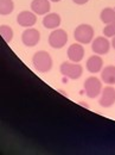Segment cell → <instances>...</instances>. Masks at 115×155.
<instances>
[{"mask_svg":"<svg viewBox=\"0 0 115 155\" xmlns=\"http://www.w3.org/2000/svg\"><path fill=\"white\" fill-rule=\"evenodd\" d=\"M32 64L39 73H49L54 67V60L46 50H38L32 56Z\"/></svg>","mask_w":115,"mask_h":155,"instance_id":"obj_1","label":"cell"},{"mask_svg":"<svg viewBox=\"0 0 115 155\" xmlns=\"http://www.w3.org/2000/svg\"><path fill=\"white\" fill-rule=\"evenodd\" d=\"M74 38L76 42L83 45L92 44L93 39L95 38V30L90 24H79L74 30Z\"/></svg>","mask_w":115,"mask_h":155,"instance_id":"obj_2","label":"cell"},{"mask_svg":"<svg viewBox=\"0 0 115 155\" xmlns=\"http://www.w3.org/2000/svg\"><path fill=\"white\" fill-rule=\"evenodd\" d=\"M83 87H84V93L87 97L90 99H95V98L100 97V94L102 92L103 81L95 75H92L84 80Z\"/></svg>","mask_w":115,"mask_h":155,"instance_id":"obj_3","label":"cell"},{"mask_svg":"<svg viewBox=\"0 0 115 155\" xmlns=\"http://www.w3.org/2000/svg\"><path fill=\"white\" fill-rule=\"evenodd\" d=\"M59 72L63 77L70 80H77L82 77L83 74V67L78 63V62H73V61H64L61 67H59Z\"/></svg>","mask_w":115,"mask_h":155,"instance_id":"obj_4","label":"cell"},{"mask_svg":"<svg viewBox=\"0 0 115 155\" xmlns=\"http://www.w3.org/2000/svg\"><path fill=\"white\" fill-rule=\"evenodd\" d=\"M68 32L61 28L58 29H55L50 32L49 35V38H48V42H49V45L54 49H62L67 45L68 43Z\"/></svg>","mask_w":115,"mask_h":155,"instance_id":"obj_5","label":"cell"},{"mask_svg":"<svg viewBox=\"0 0 115 155\" xmlns=\"http://www.w3.org/2000/svg\"><path fill=\"white\" fill-rule=\"evenodd\" d=\"M112 48V43L106 36H97L92 42V50L97 55H106L109 53Z\"/></svg>","mask_w":115,"mask_h":155,"instance_id":"obj_6","label":"cell"},{"mask_svg":"<svg viewBox=\"0 0 115 155\" xmlns=\"http://www.w3.org/2000/svg\"><path fill=\"white\" fill-rule=\"evenodd\" d=\"M40 41V32L36 28H27L24 30V32L21 34V42L24 45L32 48L36 47Z\"/></svg>","mask_w":115,"mask_h":155,"instance_id":"obj_7","label":"cell"},{"mask_svg":"<svg viewBox=\"0 0 115 155\" xmlns=\"http://www.w3.org/2000/svg\"><path fill=\"white\" fill-rule=\"evenodd\" d=\"M98 104L102 107H112L115 104V88L113 85H107L102 88V92L98 97Z\"/></svg>","mask_w":115,"mask_h":155,"instance_id":"obj_8","label":"cell"},{"mask_svg":"<svg viewBox=\"0 0 115 155\" xmlns=\"http://www.w3.org/2000/svg\"><path fill=\"white\" fill-rule=\"evenodd\" d=\"M17 23L21 28H32L37 23V15L33 11H21L17 16Z\"/></svg>","mask_w":115,"mask_h":155,"instance_id":"obj_9","label":"cell"},{"mask_svg":"<svg viewBox=\"0 0 115 155\" xmlns=\"http://www.w3.org/2000/svg\"><path fill=\"white\" fill-rule=\"evenodd\" d=\"M84 55H85L84 47H83V44H81L78 42L70 44L69 48H68V50H67V56H68V58L70 61H73V62H78L79 63L83 60Z\"/></svg>","mask_w":115,"mask_h":155,"instance_id":"obj_10","label":"cell"},{"mask_svg":"<svg viewBox=\"0 0 115 155\" xmlns=\"http://www.w3.org/2000/svg\"><path fill=\"white\" fill-rule=\"evenodd\" d=\"M103 64L104 62H103V58H101V55L95 54L88 58L85 62V68L90 74H97V73H101V71L103 69L104 67Z\"/></svg>","mask_w":115,"mask_h":155,"instance_id":"obj_11","label":"cell"},{"mask_svg":"<svg viewBox=\"0 0 115 155\" xmlns=\"http://www.w3.org/2000/svg\"><path fill=\"white\" fill-rule=\"evenodd\" d=\"M31 11H33L37 16H45L51 10L50 0H32L31 1Z\"/></svg>","mask_w":115,"mask_h":155,"instance_id":"obj_12","label":"cell"},{"mask_svg":"<svg viewBox=\"0 0 115 155\" xmlns=\"http://www.w3.org/2000/svg\"><path fill=\"white\" fill-rule=\"evenodd\" d=\"M61 23H62V17L56 12H49L43 18V26L49 30L58 29L61 26Z\"/></svg>","mask_w":115,"mask_h":155,"instance_id":"obj_13","label":"cell"},{"mask_svg":"<svg viewBox=\"0 0 115 155\" xmlns=\"http://www.w3.org/2000/svg\"><path fill=\"white\" fill-rule=\"evenodd\" d=\"M101 80L106 85H115V66L108 64L101 71Z\"/></svg>","mask_w":115,"mask_h":155,"instance_id":"obj_14","label":"cell"},{"mask_svg":"<svg viewBox=\"0 0 115 155\" xmlns=\"http://www.w3.org/2000/svg\"><path fill=\"white\" fill-rule=\"evenodd\" d=\"M100 19L106 25L115 20V8L113 7H104L100 13Z\"/></svg>","mask_w":115,"mask_h":155,"instance_id":"obj_15","label":"cell"},{"mask_svg":"<svg viewBox=\"0 0 115 155\" xmlns=\"http://www.w3.org/2000/svg\"><path fill=\"white\" fill-rule=\"evenodd\" d=\"M14 11L13 0H0V15L8 16Z\"/></svg>","mask_w":115,"mask_h":155,"instance_id":"obj_16","label":"cell"},{"mask_svg":"<svg viewBox=\"0 0 115 155\" xmlns=\"http://www.w3.org/2000/svg\"><path fill=\"white\" fill-rule=\"evenodd\" d=\"M0 35H1L2 39H4L6 43H10V42L13 39L14 32H13V30H12V28H11V26H8V25L4 24V25H1V26H0Z\"/></svg>","mask_w":115,"mask_h":155,"instance_id":"obj_17","label":"cell"},{"mask_svg":"<svg viewBox=\"0 0 115 155\" xmlns=\"http://www.w3.org/2000/svg\"><path fill=\"white\" fill-rule=\"evenodd\" d=\"M103 36L108 37V38H113L115 36V20L109 23V24H106V26L103 28Z\"/></svg>","mask_w":115,"mask_h":155,"instance_id":"obj_18","label":"cell"},{"mask_svg":"<svg viewBox=\"0 0 115 155\" xmlns=\"http://www.w3.org/2000/svg\"><path fill=\"white\" fill-rule=\"evenodd\" d=\"M88 1L89 0H73V2L76 4V5H85Z\"/></svg>","mask_w":115,"mask_h":155,"instance_id":"obj_19","label":"cell"},{"mask_svg":"<svg viewBox=\"0 0 115 155\" xmlns=\"http://www.w3.org/2000/svg\"><path fill=\"white\" fill-rule=\"evenodd\" d=\"M110 43H112V48H113V49H115V36L113 37V38H112Z\"/></svg>","mask_w":115,"mask_h":155,"instance_id":"obj_20","label":"cell"},{"mask_svg":"<svg viewBox=\"0 0 115 155\" xmlns=\"http://www.w3.org/2000/svg\"><path fill=\"white\" fill-rule=\"evenodd\" d=\"M51 2H59V1H62V0H50Z\"/></svg>","mask_w":115,"mask_h":155,"instance_id":"obj_21","label":"cell"},{"mask_svg":"<svg viewBox=\"0 0 115 155\" xmlns=\"http://www.w3.org/2000/svg\"><path fill=\"white\" fill-rule=\"evenodd\" d=\"M114 8H115V7H114Z\"/></svg>","mask_w":115,"mask_h":155,"instance_id":"obj_22","label":"cell"}]
</instances>
